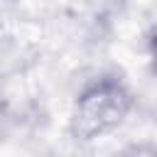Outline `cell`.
Listing matches in <instances>:
<instances>
[{
    "mask_svg": "<svg viewBox=\"0 0 157 157\" xmlns=\"http://www.w3.org/2000/svg\"><path fill=\"white\" fill-rule=\"evenodd\" d=\"M147 59H150V69L157 76V25L152 27V32L147 34Z\"/></svg>",
    "mask_w": 157,
    "mask_h": 157,
    "instance_id": "2",
    "label": "cell"
},
{
    "mask_svg": "<svg viewBox=\"0 0 157 157\" xmlns=\"http://www.w3.org/2000/svg\"><path fill=\"white\" fill-rule=\"evenodd\" d=\"M118 157H157V147H152V145H132V147L123 150Z\"/></svg>",
    "mask_w": 157,
    "mask_h": 157,
    "instance_id": "3",
    "label": "cell"
},
{
    "mask_svg": "<svg viewBox=\"0 0 157 157\" xmlns=\"http://www.w3.org/2000/svg\"><path fill=\"white\" fill-rule=\"evenodd\" d=\"M132 110L135 93L130 83L115 71L98 74L74 96L69 110V135L83 145L96 142L123 128Z\"/></svg>",
    "mask_w": 157,
    "mask_h": 157,
    "instance_id": "1",
    "label": "cell"
}]
</instances>
